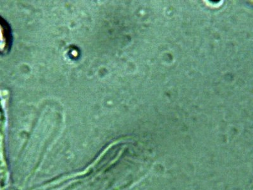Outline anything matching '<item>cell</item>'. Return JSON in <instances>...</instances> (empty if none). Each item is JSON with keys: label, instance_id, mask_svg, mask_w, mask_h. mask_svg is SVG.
<instances>
[{"label": "cell", "instance_id": "obj_1", "mask_svg": "<svg viewBox=\"0 0 253 190\" xmlns=\"http://www.w3.org/2000/svg\"><path fill=\"white\" fill-rule=\"evenodd\" d=\"M12 35L8 24L0 18V55L6 53L10 48Z\"/></svg>", "mask_w": 253, "mask_h": 190}]
</instances>
